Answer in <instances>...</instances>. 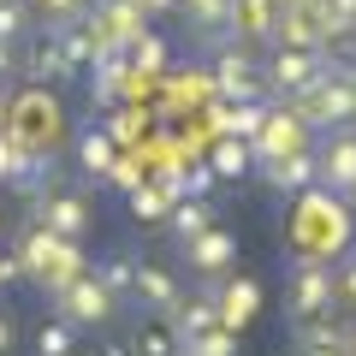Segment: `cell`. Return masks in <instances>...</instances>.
Returning <instances> with one entry per match:
<instances>
[{
	"instance_id": "obj_1",
	"label": "cell",
	"mask_w": 356,
	"mask_h": 356,
	"mask_svg": "<svg viewBox=\"0 0 356 356\" xmlns=\"http://www.w3.org/2000/svg\"><path fill=\"white\" fill-rule=\"evenodd\" d=\"M6 137H18L30 154H54L65 137V107L48 83H30L13 107H6Z\"/></svg>"
},
{
	"instance_id": "obj_2",
	"label": "cell",
	"mask_w": 356,
	"mask_h": 356,
	"mask_svg": "<svg viewBox=\"0 0 356 356\" xmlns=\"http://www.w3.org/2000/svg\"><path fill=\"white\" fill-rule=\"evenodd\" d=\"M18 255H24V280H36L48 297L83 273V255H77V243H72V238H54V232L36 226V220H30V232H24V243H18Z\"/></svg>"
},
{
	"instance_id": "obj_3",
	"label": "cell",
	"mask_w": 356,
	"mask_h": 356,
	"mask_svg": "<svg viewBox=\"0 0 356 356\" xmlns=\"http://www.w3.org/2000/svg\"><path fill=\"white\" fill-rule=\"evenodd\" d=\"M291 113L303 119L309 131H339V125H356V83L339 72H327L321 83H309L303 95H291Z\"/></svg>"
},
{
	"instance_id": "obj_4",
	"label": "cell",
	"mask_w": 356,
	"mask_h": 356,
	"mask_svg": "<svg viewBox=\"0 0 356 356\" xmlns=\"http://www.w3.org/2000/svg\"><path fill=\"white\" fill-rule=\"evenodd\" d=\"M327 72H332L327 48H273L261 60V89L280 95V102H291V95H303L309 83H321Z\"/></svg>"
},
{
	"instance_id": "obj_5",
	"label": "cell",
	"mask_w": 356,
	"mask_h": 356,
	"mask_svg": "<svg viewBox=\"0 0 356 356\" xmlns=\"http://www.w3.org/2000/svg\"><path fill=\"white\" fill-rule=\"evenodd\" d=\"M214 95L220 102H261V60H255L250 42H226V48H214Z\"/></svg>"
},
{
	"instance_id": "obj_6",
	"label": "cell",
	"mask_w": 356,
	"mask_h": 356,
	"mask_svg": "<svg viewBox=\"0 0 356 356\" xmlns=\"http://www.w3.org/2000/svg\"><path fill=\"white\" fill-rule=\"evenodd\" d=\"M30 220H36V226H48L54 238H83L89 226H95V208H89V196L83 191H54V196H42V202H30Z\"/></svg>"
},
{
	"instance_id": "obj_7",
	"label": "cell",
	"mask_w": 356,
	"mask_h": 356,
	"mask_svg": "<svg viewBox=\"0 0 356 356\" xmlns=\"http://www.w3.org/2000/svg\"><path fill=\"white\" fill-rule=\"evenodd\" d=\"M54 309H60V315L72 321L77 332H83V327H107L119 303H113V297H107L95 280H89V267H83V273H77L72 285H60V291H54Z\"/></svg>"
},
{
	"instance_id": "obj_8",
	"label": "cell",
	"mask_w": 356,
	"mask_h": 356,
	"mask_svg": "<svg viewBox=\"0 0 356 356\" xmlns=\"http://www.w3.org/2000/svg\"><path fill=\"white\" fill-rule=\"evenodd\" d=\"M18 72L30 83H65L72 65H65V48H60V30L42 24V30H24V54H18Z\"/></svg>"
},
{
	"instance_id": "obj_9",
	"label": "cell",
	"mask_w": 356,
	"mask_h": 356,
	"mask_svg": "<svg viewBox=\"0 0 356 356\" xmlns=\"http://www.w3.org/2000/svg\"><path fill=\"white\" fill-rule=\"evenodd\" d=\"M315 184L332 196H344L356 184V125H339L327 137V149L315 154Z\"/></svg>"
},
{
	"instance_id": "obj_10",
	"label": "cell",
	"mask_w": 356,
	"mask_h": 356,
	"mask_svg": "<svg viewBox=\"0 0 356 356\" xmlns=\"http://www.w3.org/2000/svg\"><path fill=\"white\" fill-rule=\"evenodd\" d=\"M184 261H191V273H202V280H226L232 261H238V238L214 220V226H202L191 243H184Z\"/></svg>"
},
{
	"instance_id": "obj_11",
	"label": "cell",
	"mask_w": 356,
	"mask_h": 356,
	"mask_svg": "<svg viewBox=\"0 0 356 356\" xmlns=\"http://www.w3.org/2000/svg\"><path fill=\"white\" fill-rule=\"evenodd\" d=\"M303 137H309V125L291 113V107H267V119H261V131L250 137V149H255V161H280V154L303 149Z\"/></svg>"
},
{
	"instance_id": "obj_12",
	"label": "cell",
	"mask_w": 356,
	"mask_h": 356,
	"mask_svg": "<svg viewBox=\"0 0 356 356\" xmlns=\"http://www.w3.org/2000/svg\"><path fill=\"white\" fill-rule=\"evenodd\" d=\"M332 267L327 261H297V280H291V315L297 321H309V315H321V309H332Z\"/></svg>"
},
{
	"instance_id": "obj_13",
	"label": "cell",
	"mask_w": 356,
	"mask_h": 356,
	"mask_svg": "<svg viewBox=\"0 0 356 356\" xmlns=\"http://www.w3.org/2000/svg\"><path fill=\"white\" fill-rule=\"evenodd\" d=\"M178 13L191 18V30L208 42V48H226V42H243L232 30V0H178Z\"/></svg>"
},
{
	"instance_id": "obj_14",
	"label": "cell",
	"mask_w": 356,
	"mask_h": 356,
	"mask_svg": "<svg viewBox=\"0 0 356 356\" xmlns=\"http://www.w3.org/2000/svg\"><path fill=\"white\" fill-rule=\"evenodd\" d=\"M255 309H261V291H255L250 280H220V291H214V315H220V327L226 332H243L255 321Z\"/></svg>"
},
{
	"instance_id": "obj_15",
	"label": "cell",
	"mask_w": 356,
	"mask_h": 356,
	"mask_svg": "<svg viewBox=\"0 0 356 356\" xmlns=\"http://www.w3.org/2000/svg\"><path fill=\"white\" fill-rule=\"evenodd\" d=\"M131 297H137L143 309H154V315H172V303L184 291H178V280L166 273L161 261H137V280H131Z\"/></svg>"
},
{
	"instance_id": "obj_16",
	"label": "cell",
	"mask_w": 356,
	"mask_h": 356,
	"mask_svg": "<svg viewBox=\"0 0 356 356\" xmlns=\"http://www.w3.org/2000/svg\"><path fill=\"white\" fill-rule=\"evenodd\" d=\"M250 172H261V184H267V191H309V184H315V154H309V149H297V154H280V161L250 166Z\"/></svg>"
},
{
	"instance_id": "obj_17",
	"label": "cell",
	"mask_w": 356,
	"mask_h": 356,
	"mask_svg": "<svg viewBox=\"0 0 356 356\" xmlns=\"http://www.w3.org/2000/svg\"><path fill=\"white\" fill-rule=\"evenodd\" d=\"M273 18H280V0H232V30L243 42H267Z\"/></svg>"
},
{
	"instance_id": "obj_18",
	"label": "cell",
	"mask_w": 356,
	"mask_h": 356,
	"mask_svg": "<svg viewBox=\"0 0 356 356\" xmlns=\"http://www.w3.org/2000/svg\"><path fill=\"white\" fill-rule=\"evenodd\" d=\"M250 166H255V149L243 137H220L214 149H208V172L220 178V184H232V178H250Z\"/></svg>"
},
{
	"instance_id": "obj_19",
	"label": "cell",
	"mask_w": 356,
	"mask_h": 356,
	"mask_svg": "<svg viewBox=\"0 0 356 356\" xmlns=\"http://www.w3.org/2000/svg\"><path fill=\"white\" fill-rule=\"evenodd\" d=\"M202 226H214V208H208L202 196H178V202L166 208V232H172L178 243H191Z\"/></svg>"
},
{
	"instance_id": "obj_20",
	"label": "cell",
	"mask_w": 356,
	"mask_h": 356,
	"mask_svg": "<svg viewBox=\"0 0 356 356\" xmlns=\"http://www.w3.org/2000/svg\"><path fill=\"white\" fill-rule=\"evenodd\" d=\"M89 280L102 285L113 303H125V297H131V280H137V261H131V255H102V261L89 267Z\"/></svg>"
},
{
	"instance_id": "obj_21",
	"label": "cell",
	"mask_w": 356,
	"mask_h": 356,
	"mask_svg": "<svg viewBox=\"0 0 356 356\" xmlns=\"http://www.w3.org/2000/svg\"><path fill=\"white\" fill-rule=\"evenodd\" d=\"M30 344H36V356H77V327H72L65 315H54V321H36Z\"/></svg>"
},
{
	"instance_id": "obj_22",
	"label": "cell",
	"mask_w": 356,
	"mask_h": 356,
	"mask_svg": "<svg viewBox=\"0 0 356 356\" xmlns=\"http://www.w3.org/2000/svg\"><path fill=\"white\" fill-rule=\"evenodd\" d=\"M131 356H178V332H172V321H166V315L143 321L137 339H131Z\"/></svg>"
},
{
	"instance_id": "obj_23",
	"label": "cell",
	"mask_w": 356,
	"mask_h": 356,
	"mask_svg": "<svg viewBox=\"0 0 356 356\" xmlns=\"http://www.w3.org/2000/svg\"><path fill=\"white\" fill-rule=\"evenodd\" d=\"M113 137H107V131H83V137H77V172L83 178H102L107 166H113Z\"/></svg>"
},
{
	"instance_id": "obj_24",
	"label": "cell",
	"mask_w": 356,
	"mask_h": 356,
	"mask_svg": "<svg viewBox=\"0 0 356 356\" xmlns=\"http://www.w3.org/2000/svg\"><path fill=\"white\" fill-rule=\"evenodd\" d=\"M125 202H131V214H137L143 226H154V220H166V208H172V196H166L161 184H149V178H143L137 191H125Z\"/></svg>"
},
{
	"instance_id": "obj_25",
	"label": "cell",
	"mask_w": 356,
	"mask_h": 356,
	"mask_svg": "<svg viewBox=\"0 0 356 356\" xmlns=\"http://www.w3.org/2000/svg\"><path fill=\"white\" fill-rule=\"evenodd\" d=\"M178 350L184 356H238V332L208 327V332H196V339H178Z\"/></svg>"
},
{
	"instance_id": "obj_26",
	"label": "cell",
	"mask_w": 356,
	"mask_h": 356,
	"mask_svg": "<svg viewBox=\"0 0 356 356\" xmlns=\"http://www.w3.org/2000/svg\"><path fill=\"white\" fill-rule=\"evenodd\" d=\"M30 161H36V154H30L18 137H6V131H0V184H6V191H13L18 178L30 172Z\"/></svg>"
},
{
	"instance_id": "obj_27",
	"label": "cell",
	"mask_w": 356,
	"mask_h": 356,
	"mask_svg": "<svg viewBox=\"0 0 356 356\" xmlns=\"http://www.w3.org/2000/svg\"><path fill=\"white\" fill-rule=\"evenodd\" d=\"M107 184H113V191H137L143 178H149V161H143V154H113V166H107Z\"/></svg>"
},
{
	"instance_id": "obj_28",
	"label": "cell",
	"mask_w": 356,
	"mask_h": 356,
	"mask_svg": "<svg viewBox=\"0 0 356 356\" xmlns=\"http://www.w3.org/2000/svg\"><path fill=\"white\" fill-rule=\"evenodd\" d=\"M30 13H42L48 24H77V18L89 13V0H24Z\"/></svg>"
},
{
	"instance_id": "obj_29",
	"label": "cell",
	"mask_w": 356,
	"mask_h": 356,
	"mask_svg": "<svg viewBox=\"0 0 356 356\" xmlns=\"http://www.w3.org/2000/svg\"><path fill=\"white\" fill-rule=\"evenodd\" d=\"M30 30V6L24 0H0V42H24Z\"/></svg>"
},
{
	"instance_id": "obj_30",
	"label": "cell",
	"mask_w": 356,
	"mask_h": 356,
	"mask_svg": "<svg viewBox=\"0 0 356 356\" xmlns=\"http://www.w3.org/2000/svg\"><path fill=\"white\" fill-rule=\"evenodd\" d=\"M119 125L113 131H107V137H113V149H119V143H131V137H143V131H149V113H143V107H119Z\"/></svg>"
},
{
	"instance_id": "obj_31",
	"label": "cell",
	"mask_w": 356,
	"mask_h": 356,
	"mask_svg": "<svg viewBox=\"0 0 356 356\" xmlns=\"http://www.w3.org/2000/svg\"><path fill=\"white\" fill-rule=\"evenodd\" d=\"M18 280H24V255L6 250V255H0V285H18Z\"/></svg>"
},
{
	"instance_id": "obj_32",
	"label": "cell",
	"mask_w": 356,
	"mask_h": 356,
	"mask_svg": "<svg viewBox=\"0 0 356 356\" xmlns=\"http://www.w3.org/2000/svg\"><path fill=\"white\" fill-rule=\"evenodd\" d=\"M332 291H339L344 303H356V261H344V273H332Z\"/></svg>"
},
{
	"instance_id": "obj_33",
	"label": "cell",
	"mask_w": 356,
	"mask_h": 356,
	"mask_svg": "<svg viewBox=\"0 0 356 356\" xmlns=\"http://www.w3.org/2000/svg\"><path fill=\"white\" fill-rule=\"evenodd\" d=\"M13 344H18V321L13 309H0V356H13Z\"/></svg>"
},
{
	"instance_id": "obj_34",
	"label": "cell",
	"mask_w": 356,
	"mask_h": 356,
	"mask_svg": "<svg viewBox=\"0 0 356 356\" xmlns=\"http://www.w3.org/2000/svg\"><path fill=\"white\" fill-rule=\"evenodd\" d=\"M18 77V42H0V83Z\"/></svg>"
},
{
	"instance_id": "obj_35",
	"label": "cell",
	"mask_w": 356,
	"mask_h": 356,
	"mask_svg": "<svg viewBox=\"0 0 356 356\" xmlns=\"http://www.w3.org/2000/svg\"><path fill=\"white\" fill-rule=\"evenodd\" d=\"M137 13L143 18H166V13H178V0H137Z\"/></svg>"
},
{
	"instance_id": "obj_36",
	"label": "cell",
	"mask_w": 356,
	"mask_h": 356,
	"mask_svg": "<svg viewBox=\"0 0 356 356\" xmlns=\"http://www.w3.org/2000/svg\"><path fill=\"white\" fill-rule=\"evenodd\" d=\"M102 356H131V344H107V350Z\"/></svg>"
},
{
	"instance_id": "obj_37",
	"label": "cell",
	"mask_w": 356,
	"mask_h": 356,
	"mask_svg": "<svg viewBox=\"0 0 356 356\" xmlns=\"http://www.w3.org/2000/svg\"><path fill=\"white\" fill-rule=\"evenodd\" d=\"M344 208H350V214H356V184H350V191H344Z\"/></svg>"
},
{
	"instance_id": "obj_38",
	"label": "cell",
	"mask_w": 356,
	"mask_h": 356,
	"mask_svg": "<svg viewBox=\"0 0 356 356\" xmlns=\"http://www.w3.org/2000/svg\"><path fill=\"white\" fill-rule=\"evenodd\" d=\"M303 356H350V350H303Z\"/></svg>"
},
{
	"instance_id": "obj_39",
	"label": "cell",
	"mask_w": 356,
	"mask_h": 356,
	"mask_svg": "<svg viewBox=\"0 0 356 356\" xmlns=\"http://www.w3.org/2000/svg\"><path fill=\"white\" fill-rule=\"evenodd\" d=\"M6 107H13V102H6V95H0V131H6Z\"/></svg>"
},
{
	"instance_id": "obj_40",
	"label": "cell",
	"mask_w": 356,
	"mask_h": 356,
	"mask_svg": "<svg viewBox=\"0 0 356 356\" xmlns=\"http://www.w3.org/2000/svg\"><path fill=\"white\" fill-rule=\"evenodd\" d=\"M350 356H356V327H350Z\"/></svg>"
},
{
	"instance_id": "obj_41",
	"label": "cell",
	"mask_w": 356,
	"mask_h": 356,
	"mask_svg": "<svg viewBox=\"0 0 356 356\" xmlns=\"http://www.w3.org/2000/svg\"><path fill=\"white\" fill-rule=\"evenodd\" d=\"M280 6H291V0H280Z\"/></svg>"
},
{
	"instance_id": "obj_42",
	"label": "cell",
	"mask_w": 356,
	"mask_h": 356,
	"mask_svg": "<svg viewBox=\"0 0 356 356\" xmlns=\"http://www.w3.org/2000/svg\"><path fill=\"white\" fill-rule=\"evenodd\" d=\"M178 356H184V350H178Z\"/></svg>"
}]
</instances>
